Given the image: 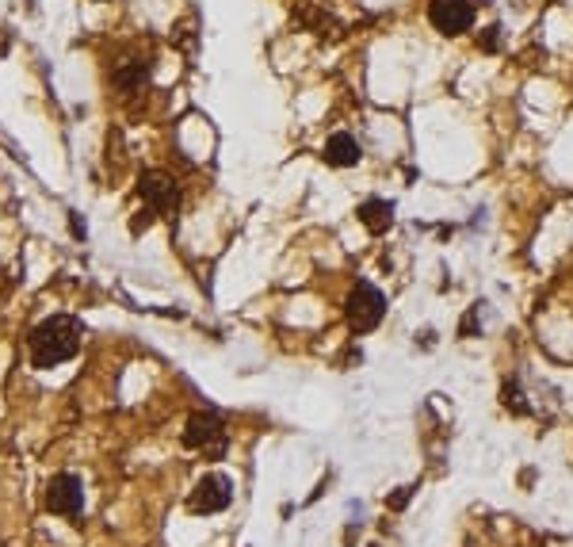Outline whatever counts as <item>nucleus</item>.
I'll list each match as a JSON object with an SVG mask.
<instances>
[{"mask_svg": "<svg viewBox=\"0 0 573 547\" xmlns=\"http://www.w3.org/2000/svg\"><path fill=\"white\" fill-rule=\"evenodd\" d=\"M81 341H85V322L73 318V314H54V318H46V322L31 329L27 352H31V364L39 372H50L65 360H73L81 352Z\"/></svg>", "mask_w": 573, "mask_h": 547, "instance_id": "obj_1", "label": "nucleus"}, {"mask_svg": "<svg viewBox=\"0 0 573 547\" xmlns=\"http://www.w3.org/2000/svg\"><path fill=\"white\" fill-rule=\"evenodd\" d=\"M344 310H348V326L356 333H371L386 314V299H382V291L375 284H356Z\"/></svg>", "mask_w": 573, "mask_h": 547, "instance_id": "obj_2", "label": "nucleus"}, {"mask_svg": "<svg viewBox=\"0 0 573 547\" xmlns=\"http://www.w3.org/2000/svg\"><path fill=\"white\" fill-rule=\"evenodd\" d=\"M46 509L58 513V517H81L85 513V482L73 471L54 475L50 486H46Z\"/></svg>", "mask_w": 573, "mask_h": 547, "instance_id": "obj_3", "label": "nucleus"}, {"mask_svg": "<svg viewBox=\"0 0 573 547\" xmlns=\"http://www.w3.org/2000/svg\"><path fill=\"white\" fill-rule=\"evenodd\" d=\"M184 444L188 448H203L211 456H222L226 452V425H222V417L211 414V410L191 414L188 429H184Z\"/></svg>", "mask_w": 573, "mask_h": 547, "instance_id": "obj_4", "label": "nucleus"}, {"mask_svg": "<svg viewBox=\"0 0 573 547\" xmlns=\"http://www.w3.org/2000/svg\"><path fill=\"white\" fill-rule=\"evenodd\" d=\"M428 20L444 35H463L474 23V0H432L428 4Z\"/></svg>", "mask_w": 573, "mask_h": 547, "instance_id": "obj_5", "label": "nucleus"}, {"mask_svg": "<svg viewBox=\"0 0 573 547\" xmlns=\"http://www.w3.org/2000/svg\"><path fill=\"white\" fill-rule=\"evenodd\" d=\"M138 192H142V199H146V207L153 215H172V211L180 207V188H176V180L165 173H142Z\"/></svg>", "mask_w": 573, "mask_h": 547, "instance_id": "obj_6", "label": "nucleus"}, {"mask_svg": "<svg viewBox=\"0 0 573 547\" xmlns=\"http://www.w3.org/2000/svg\"><path fill=\"white\" fill-rule=\"evenodd\" d=\"M230 502H234V482L226 475H203L199 486L191 490V509L195 513H222Z\"/></svg>", "mask_w": 573, "mask_h": 547, "instance_id": "obj_7", "label": "nucleus"}, {"mask_svg": "<svg viewBox=\"0 0 573 547\" xmlns=\"http://www.w3.org/2000/svg\"><path fill=\"white\" fill-rule=\"evenodd\" d=\"M325 161L337 165V169L360 165V142H356L352 134H333V138L325 142Z\"/></svg>", "mask_w": 573, "mask_h": 547, "instance_id": "obj_8", "label": "nucleus"}, {"mask_svg": "<svg viewBox=\"0 0 573 547\" xmlns=\"http://www.w3.org/2000/svg\"><path fill=\"white\" fill-rule=\"evenodd\" d=\"M360 222L371 234H386L394 226V203L390 199H367V203H360Z\"/></svg>", "mask_w": 573, "mask_h": 547, "instance_id": "obj_9", "label": "nucleus"}, {"mask_svg": "<svg viewBox=\"0 0 573 547\" xmlns=\"http://www.w3.org/2000/svg\"><path fill=\"white\" fill-rule=\"evenodd\" d=\"M146 77H149V66L142 62V58H134L130 66H123L119 73H115V81H119L123 88H138L142 81H146Z\"/></svg>", "mask_w": 573, "mask_h": 547, "instance_id": "obj_10", "label": "nucleus"}]
</instances>
